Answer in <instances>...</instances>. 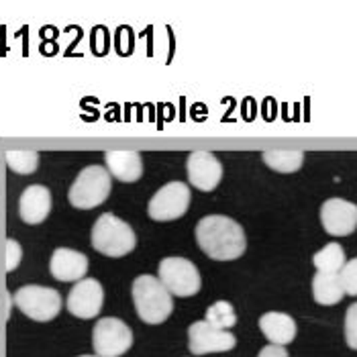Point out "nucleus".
Instances as JSON below:
<instances>
[{"instance_id":"16","label":"nucleus","mask_w":357,"mask_h":357,"mask_svg":"<svg viewBox=\"0 0 357 357\" xmlns=\"http://www.w3.org/2000/svg\"><path fill=\"white\" fill-rule=\"evenodd\" d=\"M105 162L110 176L121 182H137L143 174V160L137 151H107Z\"/></svg>"},{"instance_id":"15","label":"nucleus","mask_w":357,"mask_h":357,"mask_svg":"<svg viewBox=\"0 0 357 357\" xmlns=\"http://www.w3.org/2000/svg\"><path fill=\"white\" fill-rule=\"evenodd\" d=\"M259 329L268 341H272V345H280V347L292 343L296 337V323L286 312H266L259 319Z\"/></svg>"},{"instance_id":"22","label":"nucleus","mask_w":357,"mask_h":357,"mask_svg":"<svg viewBox=\"0 0 357 357\" xmlns=\"http://www.w3.org/2000/svg\"><path fill=\"white\" fill-rule=\"evenodd\" d=\"M339 282L345 294L349 296H357V257L345 261V266L339 272Z\"/></svg>"},{"instance_id":"10","label":"nucleus","mask_w":357,"mask_h":357,"mask_svg":"<svg viewBox=\"0 0 357 357\" xmlns=\"http://www.w3.org/2000/svg\"><path fill=\"white\" fill-rule=\"evenodd\" d=\"M105 290L98 280L84 278L68 294V310L78 319H92L102 310Z\"/></svg>"},{"instance_id":"7","label":"nucleus","mask_w":357,"mask_h":357,"mask_svg":"<svg viewBox=\"0 0 357 357\" xmlns=\"http://www.w3.org/2000/svg\"><path fill=\"white\" fill-rule=\"evenodd\" d=\"M92 345L98 357H121L133 345V331L121 319H100L92 331Z\"/></svg>"},{"instance_id":"18","label":"nucleus","mask_w":357,"mask_h":357,"mask_svg":"<svg viewBox=\"0 0 357 357\" xmlns=\"http://www.w3.org/2000/svg\"><path fill=\"white\" fill-rule=\"evenodd\" d=\"M264 162L268 167L282 174H292L303 167L304 153L296 149H272L264 153Z\"/></svg>"},{"instance_id":"25","label":"nucleus","mask_w":357,"mask_h":357,"mask_svg":"<svg viewBox=\"0 0 357 357\" xmlns=\"http://www.w3.org/2000/svg\"><path fill=\"white\" fill-rule=\"evenodd\" d=\"M257 357H288V351L280 345H268L259 351Z\"/></svg>"},{"instance_id":"5","label":"nucleus","mask_w":357,"mask_h":357,"mask_svg":"<svg viewBox=\"0 0 357 357\" xmlns=\"http://www.w3.org/2000/svg\"><path fill=\"white\" fill-rule=\"evenodd\" d=\"M13 301L23 314H27L29 319L37 323L54 321L61 310L59 292L47 286H35V284L23 286L15 292Z\"/></svg>"},{"instance_id":"2","label":"nucleus","mask_w":357,"mask_h":357,"mask_svg":"<svg viewBox=\"0 0 357 357\" xmlns=\"http://www.w3.org/2000/svg\"><path fill=\"white\" fill-rule=\"evenodd\" d=\"M133 303L139 319L147 325H160L172 314L174 301L172 294L155 275L143 274L133 282Z\"/></svg>"},{"instance_id":"3","label":"nucleus","mask_w":357,"mask_h":357,"mask_svg":"<svg viewBox=\"0 0 357 357\" xmlns=\"http://www.w3.org/2000/svg\"><path fill=\"white\" fill-rule=\"evenodd\" d=\"M135 231L112 213L100 215L92 227V248L109 257H123L135 249Z\"/></svg>"},{"instance_id":"11","label":"nucleus","mask_w":357,"mask_h":357,"mask_svg":"<svg viewBox=\"0 0 357 357\" xmlns=\"http://www.w3.org/2000/svg\"><path fill=\"white\" fill-rule=\"evenodd\" d=\"M321 222L333 237H347L357 229V204L343 198H329L321 206Z\"/></svg>"},{"instance_id":"19","label":"nucleus","mask_w":357,"mask_h":357,"mask_svg":"<svg viewBox=\"0 0 357 357\" xmlns=\"http://www.w3.org/2000/svg\"><path fill=\"white\" fill-rule=\"evenodd\" d=\"M345 261V251L339 243H329L312 255V264L321 274H339Z\"/></svg>"},{"instance_id":"20","label":"nucleus","mask_w":357,"mask_h":357,"mask_svg":"<svg viewBox=\"0 0 357 357\" xmlns=\"http://www.w3.org/2000/svg\"><path fill=\"white\" fill-rule=\"evenodd\" d=\"M208 325L217 327V329H231L237 325V312L233 308V304L227 303V301H219L215 303L208 310H206V319H204Z\"/></svg>"},{"instance_id":"8","label":"nucleus","mask_w":357,"mask_h":357,"mask_svg":"<svg viewBox=\"0 0 357 357\" xmlns=\"http://www.w3.org/2000/svg\"><path fill=\"white\" fill-rule=\"evenodd\" d=\"M190 206V188L184 182H169L151 196L147 213L153 220H174L186 215Z\"/></svg>"},{"instance_id":"17","label":"nucleus","mask_w":357,"mask_h":357,"mask_svg":"<svg viewBox=\"0 0 357 357\" xmlns=\"http://www.w3.org/2000/svg\"><path fill=\"white\" fill-rule=\"evenodd\" d=\"M312 296H314L317 304H323V306L341 303L345 292L341 288L339 274H321V272H317V275L312 278Z\"/></svg>"},{"instance_id":"4","label":"nucleus","mask_w":357,"mask_h":357,"mask_svg":"<svg viewBox=\"0 0 357 357\" xmlns=\"http://www.w3.org/2000/svg\"><path fill=\"white\" fill-rule=\"evenodd\" d=\"M110 176L109 169L102 165H88L78 174L74 184L70 186V204L74 208L88 211L100 206L110 194Z\"/></svg>"},{"instance_id":"9","label":"nucleus","mask_w":357,"mask_h":357,"mask_svg":"<svg viewBox=\"0 0 357 357\" xmlns=\"http://www.w3.org/2000/svg\"><path fill=\"white\" fill-rule=\"evenodd\" d=\"M237 339L229 331L217 329L208 325L206 321H196L188 329V347L194 356H206V354H222L235 349Z\"/></svg>"},{"instance_id":"6","label":"nucleus","mask_w":357,"mask_h":357,"mask_svg":"<svg viewBox=\"0 0 357 357\" xmlns=\"http://www.w3.org/2000/svg\"><path fill=\"white\" fill-rule=\"evenodd\" d=\"M164 288L174 296H194L200 290V272L186 257H165L160 261V278Z\"/></svg>"},{"instance_id":"26","label":"nucleus","mask_w":357,"mask_h":357,"mask_svg":"<svg viewBox=\"0 0 357 357\" xmlns=\"http://www.w3.org/2000/svg\"><path fill=\"white\" fill-rule=\"evenodd\" d=\"M78 357H98V356H78Z\"/></svg>"},{"instance_id":"14","label":"nucleus","mask_w":357,"mask_h":357,"mask_svg":"<svg viewBox=\"0 0 357 357\" xmlns=\"http://www.w3.org/2000/svg\"><path fill=\"white\" fill-rule=\"evenodd\" d=\"M52 211V192L41 186V184H33L25 188V192L21 194L19 200V215L27 225H39L47 219Z\"/></svg>"},{"instance_id":"1","label":"nucleus","mask_w":357,"mask_h":357,"mask_svg":"<svg viewBox=\"0 0 357 357\" xmlns=\"http://www.w3.org/2000/svg\"><path fill=\"white\" fill-rule=\"evenodd\" d=\"M196 241L211 259L217 261L237 259L245 253L248 248L243 227L237 220L222 215H211L198 220Z\"/></svg>"},{"instance_id":"21","label":"nucleus","mask_w":357,"mask_h":357,"mask_svg":"<svg viewBox=\"0 0 357 357\" xmlns=\"http://www.w3.org/2000/svg\"><path fill=\"white\" fill-rule=\"evenodd\" d=\"M6 158V164L13 172L21 174V176H27L33 174L39 165V153L37 151H29V149H21V151H6L4 153Z\"/></svg>"},{"instance_id":"24","label":"nucleus","mask_w":357,"mask_h":357,"mask_svg":"<svg viewBox=\"0 0 357 357\" xmlns=\"http://www.w3.org/2000/svg\"><path fill=\"white\" fill-rule=\"evenodd\" d=\"M21 257H23V249H21V245H19L15 239H8V241H6V272L17 270V266L21 264Z\"/></svg>"},{"instance_id":"12","label":"nucleus","mask_w":357,"mask_h":357,"mask_svg":"<svg viewBox=\"0 0 357 357\" xmlns=\"http://www.w3.org/2000/svg\"><path fill=\"white\" fill-rule=\"evenodd\" d=\"M190 184L202 192H213L222 178V164L211 151H192L186 162Z\"/></svg>"},{"instance_id":"23","label":"nucleus","mask_w":357,"mask_h":357,"mask_svg":"<svg viewBox=\"0 0 357 357\" xmlns=\"http://www.w3.org/2000/svg\"><path fill=\"white\" fill-rule=\"evenodd\" d=\"M345 341L357 351V303L351 304L345 314Z\"/></svg>"},{"instance_id":"13","label":"nucleus","mask_w":357,"mask_h":357,"mask_svg":"<svg viewBox=\"0 0 357 357\" xmlns=\"http://www.w3.org/2000/svg\"><path fill=\"white\" fill-rule=\"evenodd\" d=\"M50 272L59 282H80L88 272V257L76 249H55L50 261Z\"/></svg>"}]
</instances>
